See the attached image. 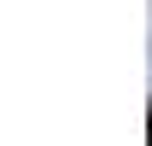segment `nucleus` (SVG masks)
Returning <instances> with one entry per match:
<instances>
[{
	"label": "nucleus",
	"mask_w": 152,
	"mask_h": 146,
	"mask_svg": "<svg viewBox=\"0 0 152 146\" xmlns=\"http://www.w3.org/2000/svg\"><path fill=\"white\" fill-rule=\"evenodd\" d=\"M146 134H152V123H146Z\"/></svg>",
	"instance_id": "nucleus-1"
}]
</instances>
